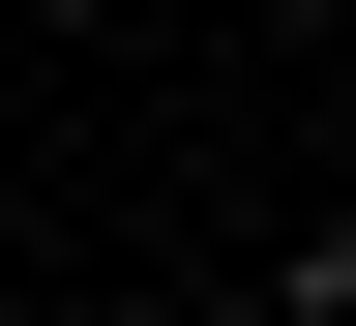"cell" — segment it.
<instances>
[{
	"instance_id": "6da1fadb",
	"label": "cell",
	"mask_w": 356,
	"mask_h": 326,
	"mask_svg": "<svg viewBox=\"0 0 356 326\" xmlns=\"http://www.w3.org/2000/svg\"><path fill=\"white\" fill-rule=\"evenodd\" d=\"M297 326H356V238H297Z\"/></svg>"
}]
</instances>
